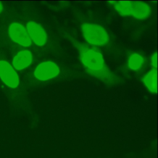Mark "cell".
Listing matches in <instances>:
<instances>
[{"label":"cell","mask_w":158,"mask_h":158,"mask_svg":"<svg viewBox=\"0 0 158 158\" xmlns=\"http://www.w3.org/2000/svg\"><path fill=\"white\" fill-rule=\"evenodd\" d=\"M32 58V54L30 51L28 50L21 51L13 58V66L17 70H22L31 64Z\"/></svg>","instance_id":"cell-8"},{"label":"cell","mask_w":158,"mask_h":158,"mask_svg":"<svg viewBox=\"0 0 158 158\" xmlns=\"http://www.w3.org/2000/svg\"><path fill=\"white\" fill-rule=\"evenodd\" d=\"M9 35L10 38L16 43L28 47L31 44V40L25 27L17 22L12 23L9 27Z\"/></svg>","instance_id":"cell-4"},{"label":"cell","mask_w":158,"mask_h":158,"mask_svg":"<svg viewBox=\"0 0 158 158\" xmlns=\"http://www.w3.org/2000/svg\"><path fill=\"white\" fill-rule=\"evenodd\" d=\"M114 9L122 15H131L139 20L149 17L151 10L149 6L142 1H110Z\"/></svg>","instance_id":"cell-2"},{"label":"cell","mask_w":158,"mask_h":158,"mask_svg":"<svg viewBox=\"0 0 158 158\" xmlns=\"http://www.w3.org/2000/svg\"><path fill=\"white\" fill-rule=\"evenodd\" d=\"M144 64V59L138 53L133 52L128 56V66L133 70H139Z\"/></svg>","instance_id":"cell-10"},{"label":"cell","mask_w":158,"mask_h":158,"mask_svg":"<svg viewBox=\"0 0 158 158\" xmlns=\"http://www.w3.org/2000/svg\"><path fill=\"white\" fill-rule=\"evenodd\" d=\"M151 64L153 68H157V53L155 52L153 54L151 58Z\"/></svg>","instance_id":"cell-11"},{"label":"cell","mask_w":158,"mask_h":158,"mask_svg":"<svg viewBox=\"0 0 158 158\" xmlns=\"http://www.w3.org/2000/svg\"><path fill=\"white\" fill-rule=\"evenodd\" d=\"M81 28L83 36L88 43L102 46L109 43V36L102 26L94 23H83Z\"/></svg>","instance_id":"cell-3"},{"label":"cell","mask_w":158,"mask_h":158,"mask_svg":"<svg viewBox=\"0 0 158 158\" xmlns=\"http://www.w3.org/2000/svg\"><path fill=\"white\" fill-rule=\"evenodd\" d=\"M27 31L33 41L38 46H42L47 41L48 36L44 28L38 23L33 21H30L27 23Z\"/></svg>","instance_id":"cell-7"},{"label":"cell","mask_w":158,"mask_h":158,"mask_svg":"<svg viewBox=\"0 0 158 158\" xmlns=\"http://www.w3.org/2000/svg\"><path fill=\"white\" fill-rule=\"evenodd\" d=\"M142 81L147 88L152 93L157 92V69H153L145 74Z\"/></svg>","instance_id":"cell-9"},{"label":"cell","mask_w":158,"mask_h":158,"mask_svg":"<svg viewBox=\"0 0 158 158\" xmlns=\"http://www.w3.org/2000/svg\"><path fill=\"white\" fill-rule=\"evenodd\" d=\"M58 66L51 61H46L40 64L34 72L35 77L39 80L46 81L53 78L59 74Z\"/></svg>","instance_id":"cell-5"},{"label":"cell","mask_w":158,"mask_h":158,"mask_svg":"<svg viewBox=\"0 0 158 158\" xmlns=\"http://www.w3.org/2000/svg\"><path fill=\"white\" fill-rule=\"evenodd\" d=\"M2 10H3V6H2V4L1 2L0 1V13L2 11Z\"/></svg>","instance_id":"cell-12"},{"label":"cell","mask_w":158,"mask_h":158,"mask_svg":"<svg viewBox=\"0 0 158 158\" xmlns=\"http://www.w3.org/2000/svg\"><path fill=\"white\" fill-rule=\"evenodd\" d=\"M0 78L9 87L17 88L19 84L17 73L12 65L5 60H0Z\"/></svg>","instance_id":"cell-6"},{"label":"cell","mask_w":158,"mask_h":158,"mask_svg":"<svg viewBox=\"0 0 158 158\" xmlns=\"http://www.w3.org/2000/svg\"><path fill=\"white\" fill-rule=\"evenodd\" d=\"M73 43L78 49L81 62L89 74L107 84L114 85L119 81V78L109 70L102 54L97 49L75 40H73Z\"/></svg>","instance_id":"cell-1"}]
</instances>
